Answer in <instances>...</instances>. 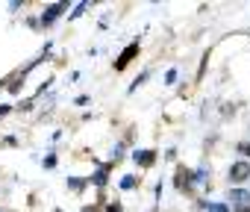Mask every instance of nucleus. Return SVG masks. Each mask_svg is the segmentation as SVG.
Instances as JSON below:
<instances>
[{
	"instance_id": "nucleus-1",
	"label": "nucleus",
	"mask_w": 250,
	"mask_h": 212,
	"mask_svg": "<svg viewBox=\"0 0 250 212\" xmlns=\"http://www.w3.org/2000/svg\"><path fill=\"white\" fill-rule=\"evenodd\" d=\"M136 53H139V44H130L127 50H124V53H121V59L115 62V71H124V68H127V65L133 62V56H136Z\"/></svg>"
},
{
	"instance_id": "nucleus-2",
	"label": "nucleus",
	"mask_w": 250,
	"mask_h": 212,
	"mask_svg": "<svg viewBox=\"0 0 250 212\" xmlns=\"http://www.w3.org/2000/svg\"><path fill=\"white\" fill-rule=\"evenodd\" d=\"M247 174H250V165L247 162H238V165H232V171H229V177L238 183V180H247Z\"/></svg>"
},
{
	"instance_id": "nucleus-3",
	"label": "nucleus",
	"mask_w": 250,
	"mask_h": 212,
	"mask_svg": "<svg viewBox=\"0 0 250 212\" xmlns=\"http://www.w3.org/2000/svg\"><path fill=\"white\" fill-rule=\"evenodd\" d=\"M136 162H142L145 168L153 165V162H156V150H142V153H136Z\"/></svg>"
},
{
	"instance_id": "nucleus-4",
	"label": "nucleus",
	"mask_w": 250,
	"mask_h": 212,
	"mask_svg": "<svg viewBox=\"0 0 250 212\" xmlns=\"http://www.w3.org/2000/svg\"><path fill=\"white\" fill-rule=\"evenodd\" d=\"M188 183H191V174H188L186 168H180V171H177V189H180V191H186V189H188Z\"/></svg>"
},
{
	"instance_id": "nucleus-5",
	"label": "nucleus",
	"mask_w": 250,
	"mask_h": 212,
	"mask_svg": "<svg viewBox=\"0 0 250 212\" xmlns=\"http://www.w3.org/2000/svg\"><path fill=\"white\" fill-rule=\"evenodd\" d=\"M59 12H65V3H59V6H53V9H47V15H44V24H47V21H53Z\"/></svg>"
},
{
	"instance_id": "nucleus-6",
	"label": "nucleus",
	"mask_w": 250,
	"mask_h": 212,
	"mask_svg": "<svg viewBox=\"0 0 250 212\" xmlns=\"http://www.w3.org/2000/svg\"><path fill=\"white\" fill-rule=\"evenodd\" d=\"M109 212H121V203H112V206H109Z\"/></svg>"
},
{
	"instance_id": "nucleus-7",
	"label": "nucleus",
	"mask_w": 250,
	"mask_h": 212,
	"mask_svg": "<svg viewBox=\"0 0 250 212\" xmlns=\"http://www.w3.org/2000/svg\"><path fill=\"white\" fill-rule=\"evenodd\" d=\"M241 153H247V156H250V145H241Z\"/></svg>"
},
{
	"instance_id": "nucleus-8",
	"label": "nucleus",
	"mask_w": 250,
	"mask_h": 212,
	"mask_svg": "<svg viewBox=\"0 0 250 212\" xmlns=\"http://www.w3.org/2000/svg\"><path fill=\"white\" fill-rule=\"evenodd\" d=\"M83 212H97V209H94V206H85V209H83Z\"/></svg>"
},
{
	"instance_id": "nucleus-9",
	"label": "nucleus",
	"mask_w": 250,
	"mask_h": 212,
	"mask_svg": "<svg viewBox=\"0 0 250 212\" xmlns=\"http://www.w3.org/2000/svg\"><path fill=\"white\" fill-rule=\"evenodd\" d=\"M235 212H250V209H247V206H238V209H235Z\"/></svg>"
}]
</instances>
